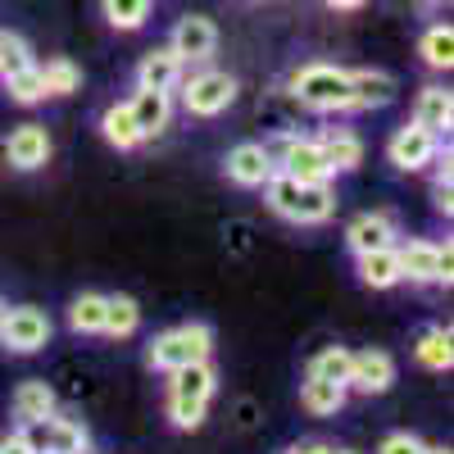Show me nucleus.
<instances>
[{
	"instance_id": "f257e3e1",
	"label": "nucleus",
	"mask_w": 454,
	"mask_h": 454,
	"mask_svg": "<svg viewBox=\"0 0 454 454\" xmlns=\"http://www.w3.org/2000/svg\"><path fill=\"white\" fill-rule=\"evenodd\" d=\"M269 192V209L286 223H300V227H314V223H327L336 214V192L332 182H295L291 173H273L263 182Z\"/></svg>"
},
{
	"instance_id": "f03ea898",
	"label": "nucleus",
	"mask_w": 454,
	"mask_h": 454,
	"mask_svg": "<svg viewBox=\"0 0 454 454\" xmlns=\"http://www.w3.org/2000/svg\"><path fill=\"white\" fill-rule=\"evenodd\" d=\"M214 387H218V377H214L209 359L173 368V387H168V419H173V427L196 432L205 423V409L214 400Z\"/></svg>"
},
{
	"instance_id": "7ed1b4c3",
	"label": "nucleus",
	"mask_w": 454,
	"mask_h": 454,
	"mask_svg": "<svg viewBox=\"0 0 454 454\" xmlns=\"http://www.w3.org/2000/svg\"><path fill=\"white\" fill-rule=\"evenodd\" d=\"M291 96L314 114H346L350 109V68L305 64L291 73Z\"/></svg>"
},
{
	"instance_id": "20e7f679",
	"label": "nucleus",
	"mask_w": 454,
	"mask_h": 454,
	"mask_svg": "<svg viewBox=\"0 0 454 454\" xmlns=\"http://www.w3.org/2000/svg\"><path fill=\"white\" fill-rule=\"evenodd\" d=\"M214 355V332L205 323H182V327H168L160 332L155 340H150V368H160V372H173V368H186V364H200Z\"/></svg>"
},
{
	"instance_id": "39448f33",
	"label": "nucleus",
	"mask_w": 454,
	"mask_h": 454,
	"mask_svg": "<svg viewBox=\"0 0 454 454\" xmlns=\"http://www.w3.org/2000/svg\"><path fill=\"white\" fill-rule=\"evenodd\" d=\"M237 100V78L232 73H218V68H200L182 82V105L186 114L196 119H218V114Z\"/></svg>"
},
{
	"instance_id": "423d86ee",
	"label": "nucleus",
	"mask_w": 454,
	"mask_h": 454,
	"mask_svg": "<svg viewBox=\"0 0 454 454\" xmlns=\"http://www.w3.org/2000/svg\"><path fill=\"white\" fill-rule=\"evenodd\" d=\"M269 155H273V168L291 173L295 182H332V164L323 155V145L309 137H282L278 145H269Z\"/></svg>"
},
{
	"instance_id": "0eeeda50",
	"label": "nucleus",
	"mask_w": 454,
	"mask_h": 454,
	"mask_svg": "<svg viewBox=\"0 0 454 454\" xmlns=\"http://www.w3.org/2000/svg\"><path fill=\"white\" fill-rule=\"evenodd\" d=\"M400 254V278L404 282H445L454 278V254L450 246H436V241H409V246H395Z\"/></svg>"
},
{
	"instance_id": "6e6552de",
	"label": "nucleus",
	"mask_w": 454,
	"mask_h": 454,
	"mask_svg": "<svg viewBox=\"0 0 454 454\" xmlns=\"http://www.w3.org/2000/svg\"><path fill=\"white\" fill-rule=\"evenodd\" d=\"M0 340L14 350V355H32L51 340V318L36 309V305H14L5 309V323H0Z\"/></svg>"
},
{
	"instance_id": "1a4fd4ad",
	"label": "nucleus",
	"mask_w": 454,
	"mask_h": 454,
	"mask_svg": "<svg viewBox=\"0 0 454 454\" xmlns=\"http://www.w3.org/2000/svg\"><path fill=\"white\" fill-rule=\"evenodd\" d=\"M387 160L400 168V173H419L436 160V132L419 128V123H404L391 141H387Z\"/></svg>"
},
{
	"instance_id": "9d476101",
	"label": "nucleus",
	"mask_w": 454,
	"mask_h": 454,
	"mask_svg": "<svg viewBox=\"0 0 454 454\" xmlns=\"http://www.w3.org/2000/svg\"><path fill=\"white\" fill-rule=\"evenodd\" d=\"M173 55L186 64H205L214 51H218V27L209 23V19H200V14H186V19H177V27H173Z\"/></svg>"
},
{
	"instance_id": "9b49d317",
	"label": "nucleus",
	"mask_w": 454,
	"mask_h": 454,
	"mask_svg": "<svg viewBox=\"0 0 454 454\" xmlns=\"http://www.w3.org/2000/svg\"><path fill=\"white\" fill-rule=\"evenodd\" d=\"M346 387H355L364 395L391 391L395 387V359L387 350H359V355H350V382Z\"/></svg>"
},
{
	"instance_id": "f8f14e48",
	"label": "nucleus",
	"mask_w": 454,
	"mask_h": 454,
	"mask_svg": "<svg viewBox=\"0 0 454 454\" xmlns=\"http://www.w3.org/2000/svg\"><path fill=\"white\" fill-rule=\"evenodd\" d=\"M227 177H232L237 186H263L278 168H273V155H269V145H259V141H241L227 150Z\"/></svg>"
},
{
	"instance_id": "ddd939ff",
	"label": "nucleus",
	"mask_w": 454,
	"mask_h": 454,
	"mask_svg": "<svg viewBox=\"0 0 454 454\" xmlns=\"http://www.w3.org/2000/svg\"><path fill=\"white\" fill-rule=\"evenodd\" d=\"M51 160V132L46 128H36V123H23L10 132L5 141V164L19 168V173H32V168H42Z\"/></svg>"
},
{
	"instance_id": "4468645a",
	"label": "nucleus",
	"mask_w": 454,
	"mask_h": 454,
	"mask_svg": "<svg viewBox=\"0 0 454 454\" xmlns=\"http://www.w3.org/2000/svg\"><path fill=\"white\" fill-rule=\"evenodd\" d=\"M128 109H132V119H137L141 141H145V137H160V132L168 128V119H173V91L137 87V96L128 100Z\"/></svg>"
},
{
	"instance_id": "2eb2a0df",
	"label": "nucleus",
	"mask_w": 454,
	"mask_h": 454,
	"mask_svg": "<svg viewBox=\"0 0 454 454\" xmlns=\"http://www.w3.org/2000/svg\"><path fill=\"white\" fill-rule=\"evenodd\" d=\"M395 218L391 214H359L350 227H346V246L355 254H368V250H387L395 246Z\"/></svg>"
},
{
	"instance_id": "dca6fc26",
	"label": "nucleus",
	"mask_w": 454,
	"mask_h": 454,
	"mask_svg": "<svg viewBox=\"0 0 454 454\" xmlns=\"http://www.w3.org/2000/svg\"><path fill=\"white\" fill-rule=\"evenodd\" d=\"M395 100V78L382 68H359L350 73V109H382Z\"/></svg>"
},
{
	"instance_id": "f3484780",
	"label": "nucleus",
	"mask_w": 454,
	"mask_h": 454,
	"mask_svg": "<svg viewBox=\"0 0 454 454\" xmlns=\"http://www.w3.org/2000/svg\"><path fill=\"white\" fill-rule=\"evenodd\" d=\"M182 82V59L173 55V46H160L141 55L137 64V87H150V91H173Z\"/></svg>"
},
{
	"instance_id": "a211bd4d",
	"label": "nucleus",
	"mask_w": 454,
	"mask_h": 454,
	"mask_svg": "<svg viewBox=\"0 0 454 454\" xmlns=\"http://www.w3.org/2000/svg\"><path fill=\"white\" fill-rule=\"evenodd\" d=\"M413 123L419 128H427V132H450V123H454V100H450V91L445 87H423L419 91V100H413Z\"/></svg>"
},
{
	"instance_id": "6ab92c4d",
	"label": "nucleus",
	"mask_w": 454,
	"mask_h": 454,
	"mask_svg": "<svg viewBox=\"0 0 454 454\" xmlns=\"http://www.w3.org/2000/svg\"><path fill=\"white\" fill-rule=\"evenodd\" d=\"M355 259H359V282L372 286V291H391V286L404 282V278H400V254H395V246L368 250V254H355Z\"/></svg>"
},
{
	"instance_id": "aec40b11",
	"label": "nucleus",
	"mask_w": 454,
	"mask_h": 454,
	"mask_svg": "<svg viewBox=\"0 0 454 454\" xmlns=\"http://www.w3.org/2000/svg\"><path fill=\"white\" fill-rule=\"evenodd\" d=\"M346 391L340 382H323V377H305V387H300V409L314 413V419H332V413L346 409Z\"/></svg>"
},
{
	"instance_id": "412c9836",
	"label": "nucleus",
	"mask_w": 454,
	"mask_h": 454,
	"mask_svg": "<svg viewBox=\"0 0 454 454\" xmlns=\"http://www.w3.org/2000/svg\"><path fill=\"white\" fill-rule=\"evenodd\" d=\"M413 359H419L427 372H450V364H454V336L445 327L419 332V340H413Z\"/></svg>"
},
{
	"instance_id": "4be33fe9",
	"label": "nucleus",
	"mask_w": 454,
	"mask_h": 454,
	"mask_svg": "<svg viewBox=\"0 0 454 454\" xmlns=\"http://www.w3.org/2000/svg\"><path fill=\"white\" fill-rule=\"evenodd\" d=\"M51 413H59V400L46 382H23L14 391V419L19 423H32V419H51Z\"/></svg>"
},
{
	"instance_id": "5701e85b",
	"label": "nucleus",
	"mask_w": 454,
	"mask_h": 454,
	"mask_svg": "<svg viewBox=\"0 0 454 454\" xmlns=\"http://www.w3.org/2000/svg\"><path fill=\"white\" fill-rule=\"evenodd\" d=\"M318 145H323V155H327L332 173H350V168H359V164H364V141H359L355 132H346V128L327 132Z\"/></svg>"
},
{
	"instance_id": "b1692460",
	"label": "nucleus",
	"mask_w": 454,
	"mask_h": 454,
	"mask_svg": "<svg viewBox=\"0 0 454 454\" xmlns=\"http://www.w3.org/2000/svg\"><path fill=\"white\" fill-rule=\"evenodd\" d=\"M100 132H105V141H109L114 150L141 145V132H137V119H132L128 105H109V109L100 114Z\"/></svg>"
},
{
	"instance_id": "393cba45",
	"label": "nucleus",
	"mask_w": 454,
	"mask_h": 454,
	"mask_svg": "<svg viewBox=\"0 0 454 454\" xmlns=\"http://www.w3.org/2000/svg\"><path fill=\"white\" fill-rule=\"evenodd\" d=\"M419 55H423V64L436 68V73H445V68L454 64V32H450V23H432V27L419 36Z\"/></svg>"
},
{
	"instance_id": "a878e982",
	"label": "nucleus",
	"mask_w": 454,
	"mask_h": 454,
	"mask_svg": "<svg viewBox=\"0 0 454 454\" xmlns=\"http://www.w3.org/2000/svg\"><path fill=\"white\" fill-rule=\"evenodd\" d=\"M137 323H141V309L132 295H105V323H100L105 336H132Z\"/></svg>"
},
{
	"instance_id": "bb28decb",
	"label": "nucleus",
	"mask_w": 454,
	"mask_h": 454,
	"mask_svg": "<svg viewBox=\"0 0 454 454\" xmlns=\"http://www.w3.org/2000/svg\"><path fill=\"white\" fill-rule=\"evenodd\" d=\"M100 323H105V295H100V291H82V295L68 305V327L91 336V332H100Z\"/></svg>"
},
{
	"instance_id": "cd10ccee",
	"label": "nucleus",
	"mask_w": 454,
	"mask_h": 454,
	"mask_svg": "<svg viewBox=\"0 0 454 454\" xmlns=\"http://www.w3.org/2000/svg\"><path fill=\"white\" fill-rule=\"evenodd\" d=\"M42 87H46V96H73V91L82 87V68L59 55V59H51L42 68Z\"/></svg>"
},
{
	"instance_id": "c85d7f7f",
	"label": "nucleus",
	"mask_w": 454,
	"mask_h": 454,
	"mask_svg": "<svg viewBox=\"0 0 454 454\" xmlns=\"http://www.w3.org/2000/svg\"><path fill=\"white\" fill-rule=\"evenodd\" d=\"M51 454H91V436L82 423L59 419L55 413V432H51Z\"/></svg>"
},
{
	"instance_id": "c756f323",
	"label": "nucleus",
	"mask_w": 454,
	"mask_h": 454,
	"mask_svg": "<svg viewBox=\"0 0 454 454\" xmlns=\"http://www.w3.org/2000/svg\"><path fill=\"white\" fill-rule=\"evenodd\" d=\"M309 377H323V382H350V350L346 346H327L323 355H314L309 364Z\"/></svg>"
},
{
	"instance_id": "7c9ffc66",
	"label": "nucleus",
	"mask_w": 454,
	"mask_h": 454,
	"mask_svg": "<svg viewBox=\"0 0 454 454\" xmlns=\"http://www.w3.org/2000/svg\"><path fill=\"white\" fill-rule=\"evenodd\" d=\"M105 19L119 32H137L150 19V0H105Z\"/></svg>"
},
{
	"instance_id": "2f4dec72",
	"label": "nucleus",
	"mask_w": 454,
	"mask_h": 454,
	"mask_svg": "<svg viewBox=\"0 0 454 454\" xmlns=\"http://www.w3.org/2000/svg\"><path fill=\"white\" fill-rule=\"evenodd\" d=\"M5 91H10V100H19V105H36V100H46V87H42V64H32V68L14 73V78H5Z\"/></svg>"
},
{
	"instance_id": "473e14b6",
	"label": "nucleus",
	"mask_w": 454,
	"mask_h": 454,
	"mask_svg": "<svg viewBox=\"0 0 454 454\" xmlns=\"http://www.w3.org/2000/svg\"><path fill=\"white\" fill-rule=\"evenodd\" d=\"M32 64H36V59H32L27 42L5 32V51H0V78H14V73H23V68H32Z\"/></svg>"
},
{
	"instance_id": "72a5a7b5",
	"label": "nucleus",
	"mask_w": 454,
	"mask_h": 454,
	"mask_svg": "<svg viewBox=\"0 0 454 454\" xmlns=\"http://www.w3.org/2000/svg\"><path fill=\"white\" fill-rule=\"evenodd\" d=\"M51 432H55V413H51V419L19 423V441H23L32 454H51Z\"/></svg>"
},
{
	"instance_id": "f704fd0d",
	"label": "nucleus",
	"mask_w": 454,
	"mask_h": 454,
	"mask_svg": "<svg viewBox=\"0 0 454 454\" xmlns=\"http://www.w3.org/2000/svg\"><path fill=\"white\" fill-rule=\"evenodd\" d=\"M427 445L413 436V432H391L382 445H377V454H423Z\"/></svg>"
},
{
	"instance_id": "c9c22d12",
	"label": "nucleus",
	"mask_w": 454,
	"mask_h": 454,
	"mask_svg": "<svg viewBox=\"0 0 454 454\" xmlns=\"http://www.w3.org/2000/svg\"><path fill=\"white\" fill-rule=\"evenodd\" d=\"M0 454H32V450H27V445L19 441V432H14V436H5V441H0Z\"/></svg>"
},
{
	"instance_id": "e433bc0d",
	"label": "nucleus",
	"mask_w": 454,
	"mask_h": 454,
	"mask_svg": "<svg viewBox=\"0 0 454 454\" xmlns=\"http://www.w3.org/2000/svg\"><path fill=\"white\" fill-rule=\"evenodd\" d=\"M286 454H332V445H318V441H309V445H295V450H286Z\"/></svg>"
},
{
	"instance_id": "4c0bfd02",
	"label": "nucleus",
	"mask_w": 454,
	"mask_h": 454,
	"mask_svg": "<svg viewBox=\"0 0 454 454\" xmlns=\"http://www.w3.org/2000/svg\"><path fill=\"white\" fill-rule=\"evenodd\" d=\"M395 5H400V10H432L436 0H395Z\"/></svg>"
},
{
	"instance_id": "58836bf2",
	"label": "nucleus",
	"mask_w": 454,
	"mask_h": 454,
	"mask_svg": "<svg viewBox=\"0 0 454 454\" xmlns=\"http://www.w3.org/2000/svg\"><path fill=\"white\" fill-rule=\"evenodd\" d=\"M327 5H332V10H359L364 0H327Z\"/></svg>"
},
{
	"instance_id": "ea45409f",
	"label": "nucleus",
	"mask_w": 454,
	"mask_h": 454,
	"mask_svg": "<svg viewBox=\"0 0 454 454\" xmlns=\"http://www.w3.org/2000/svg\"><path fill=\"white\" fill-rule=\"evenodd\" d=\"M423 454H450V450H445V445H427Z\"/></svg>"
},
{
	"instance_id": "a19ab883",
	"label": "nucleus",
	"mask_w": 454,
	"mask_h": 454,
	"mask_svg": "<svg viewBox=\"0 0 454 454\" xmlns=\"http://www.w3.org/2000/svg\"><path fill=\"white\" fill-rule=\"evenodd\" d=\"M5 309H10V305H5V300H0V323H5Z\"/></svg>"
},
{
	"instance_id": "79ce46f5",
	"label": "nucleus",
	"mask_w": 454,
	"mask_h": 454,
	"mask_svg": "<svg viewBox=\"0 0 454 454\" xmlns=\"http://www.w3.org/2000/svg\"><path fill=\"white\" fill-rule=\"evenodd\" d=\"M0 51H5V32H0Z\"/></svg>"
},
{
	"instance_id": "37998d69",
	"label": "nucleus",
	"mask_w": 454,
	"mask_h": 454,
	"mask_svg": "<svg viewBox=\"0 0 454 454\" xmlns=\"http://www.w3.org/2000/svg\"><path fill=\"white\" fill-rule=\"evenodd\" d=\"M332 454H350V450H332Z\"/></svg>"
}]
</instances>
